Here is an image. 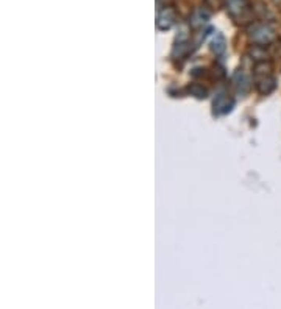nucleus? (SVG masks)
<instances>
[{
  "instance_id": "f257e3e1",
  "label": "nucleus",
  "mask_w": 281,
  "mask_h": 309,
  "mask_svg": "<svg viewBox=\"0 0 281 309\" xmlns=\"http://www.w3.org/2000/svg\"><path fill=\"white\" fill-rule=\"evenodd\" d=\"M251 39L258 44H269L275 39V30L269 24H259L251 28Z\"/></svg>"
},
{
  "instance_id": "f03ea898",
  "label": "nucleus",
  "mask_w": 281,
  "mask_h": 309,
  "mask_svg": "<svg viewBox=\"0 0 281 309\" xmlns=\"http://www.w3.org/2000/svg\"><path fill=\"white\" fill-rule=\"evenodd\" d=\"M275 86H276V83H275V78H273L272 75L264 77V78H261V81L256 83V89H258L259 94H262V95L270 94V92L275 89Z\"/></svg>"
},
{
  "instance_id": "7ed1b4c3",
  "label": "nucleus",
  "mask_w": 281,
  "mask_h": 309,
  "mask_svg": "<svg viewBox=\"0 0 281 309\" xmlns=\"http://www.w3.org/2000/svg\"><path fill=\"white\" fill-rule=\"evenodd\" d=\"M233 106V102L231 100H228V97L227 95H219L216 100H214V109L219 112H227V111H230V108Z\"/></svg>"
},
{
  "instance_id": "20e7f679",
  "label": "nucleus",
  "mask_w": 281,
  "mask_h": 309,
  "mask_svg": "<svg viewBox=\"0 0 281 309\" xmlns=\"http://www.w3.org/2000/svg\"><path fill=\"white\" fill-rule=\"evenodd\" d=\"M208 18H209V14H208L206 11L203 13V10H199V11H195V13L192 14V24H194L195 27H197V25H203Z\"/></svg>"
},
{
  "instance_id": "39448f33",
  "label": "nucleus",
  "mask_w": 281,
  "mask_h": 309,
  "mask_svg": "<svg viewBox=\"0 0 281 309\" xmlns=\"http://www.w3.org/2000/svg\"><path fill=\"white\" fill-rule=\"evenodd\" d=\"M189 91L199 98H205L206 97V89L203 86H200V84H194L192 88H189Z\"/></svg>"
},
{
  "instance_id": "423d86ee",
  "label": "nucleus",
  "mask_w": 281,
  "mask_h": 309,
  "mask_svg": "<svg viewBox=\"0 0 281 309\" xmlns=\"http://www.w3.org/2000/svg\"><path fill=\"white\" fill-rule=\"evenodd\" d=\"M211 49H213L216 53H222L225 50V39L222 36L219 38V42H216V39H214L213 41V47H211Z\"/></svg>"
},
{
  "instance_id": "0eeeda50",
  "label": "nucleus",
  "mask_w": 281,
  "mask_h": 309,
  "mask_svg": "<svg viewBox=\"0 0 281 309\" xmlns=\"http://www.w3.org/2000/svg\"><path fill=\"white\" fill-rule=\"evenodd\" d=\"M276 2H281V0H276Z\"/></svg>"
}]
</instances>
